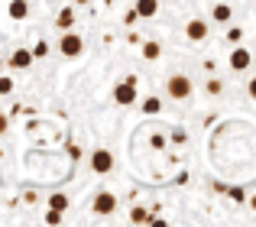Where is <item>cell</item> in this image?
Instances as JSON below:
<instances>
[{"label":"cell","instance_id":"1","mask_svg":"<svg viewBox=\"0 0 256 227\" xmlns=\"http://www.w3.org/2000/svg\"><path fill=\"white\" fill-rule=\"evenodd\" d=\"M192 91H194V84H192V78H188V75H172L169 82H166V94L175 98V101H188Z\"/></svg>","mask_w":256,"mask_h":227},{"label":"cell","instance_id":"2","mask_svg":"<svg viewBox=\"0 0 256 227\" xmlns=\"http://www.w3.org/2000/svg\"><path fill=\"white\" fill-rule=\"evenodd\" d=\"M58 52H62L65 58H78V56L84 52V39L78 36V32L65 30V32H62V39H58Z\"/></svg>","mask_w":256,"mask_h":227},{"label":"cell","instance_id":"3","mask_svg":"<svg viewBox=\"0 0 256 227\" xmlns=\"http://www.w3.org/2000/svg\"><path fill=\"white\" fill-rule=\"evenodd\" d=\"M114 101H117L120 108H130V104L136 101V78H126V82L114 84Z\"/></svg>","mask_w":256,"mask_h":227},{"label":"cell","instance_id":"4","mask_svg":"<svg viewBox=\"0 0 256 227\" xmlns=\"http://www.w3.org/2000/svg\"><path fill=\"white\" fill-rule=\"evenodd\" d=\"M91 169L98 172V176H107V172L114 169V152L110 150H94L91 152Z\"/></svg>","mask_w":256,"mask_h":227},{"label":"cell","instance_id":"5","mask_svg":"<svg viewBox=\"0 0 256 227\" xmlns=\"http://www.w3.org/2000/svg\"><path fill=\"white\" fill-rule=\"evenodd\" d=\"M94 214H100V218H107V214H114V211H117V198L110 195V192H100L98 198H94Z\"/></svg>","mask_w":256,"mask_h":227},{"label":"cell","instance_id":"6","mask_svg":"<svg viewBox=\"0 0 256 227\" xmlns=\"http://www.w3.org/2000/svg\"><path fill=\"white\" fill-rule=\"evenodd\" d=\"M185 36H188V42H204V39H208V23H204L201 16L188 20V26H185Z\"/></svg>","mask_w":256,"mask_h":227},{"label":"cell","instance_id":"7","mask_svg":"<svg viewBox=\"0 0 256 227\" xmlns=\"http://www.w3.org/2000/svg\"><path fill=\"white\" fill-rule=\"evenodd\" d=\"M32 62H36V58H32V52L30 49H13L10 52V58H6V65H10V68H32Z\"/></svg>","mask_w":256,"mask_h":227},{"label":"cell","instance_id":"8","mask_svg":"<svg viewBox=\"0 0 256 227\" xmlns=\"http://www.w3.org/2000/svg\"><path fill=\"white\" fill-rule=\"evenodd\" d=\"M250 65H253V56H250L246 49H234V52H230V68H234V72H246Z\"/></svg>","mask_w":256,"mask_h":227},{"label":"cell","instance_id":"9","mask_svg":"<svg viewBox=\"0 0 256 227\" xmlns=\"http://www.w3.org/2000/svg\"><path fill=\"white\" fill-rule=\"evenodd\" d=\"M6 16H10V20H26V16H30V4H26V0H10Z\"/></svg>","mask_w":256,"mask_h":227},{"label":"cell","instance_id":"10","mask_svg":"<svg viewBox=\"0 0 256 227\" xmlns=\"http://www.w3.org/2000/svg\"><path fill=\"white\" fill-rule=\"evenodd\" d=\"M56 26L58 30H72V26H75V10H72V6H62V10L56 13Z\"/></svg>","mask_w":256,"mask_h":227},{"label":"cell","instance_id":"11","mask_svg":"<svg viewBox=\"0 0 256 227\" xmlns=\"http://www.w3.org/2000/svg\"><path fill=\"white\" fill-rule=\"evenodd\" d=\"M133 10H136V16H156L159 13V0H136V6H133Z\"/></svg>","mask_w":256,"mask_h":227},{"label":"cell","instance_id":"12","mask_svg":"<svg viewBox=\"0 0 256 227\" xmlns=\"http://www.w3.org/2000/svg\"><path fill=\"white\" fill-rule=\"evenodd\" d=\"M211 20H214V23H230V20H234V10H230V4H214V10H211Z\"/></svg>","mask_w":256,"mask_h":227},{"label":"cell","instance_id":"13","mask_svg":"<svg viewBox=\"0 0 256 227\" xmlns=\"http://www.w3.org/2000/svg\"><path fill=\"white\" fill-rule=\"evenodd\" d=\"M140 108H143V114H146V117H156V114L162 110V101H159V98H146V101L140 104Z\"/></svg>","mask_w":256,"mask_h":227},{"label":"cell","instance_id":"14","mask_svg":"<svg viewBox=\"0 0 256 227\" xmlns=\"http://www.w3.org/2000/svg\"><path fill=\"white\" fill-rule=\"evenodd\" d=\"M159 56H162V46H159V42H143V58H150V62H156Z\"/></svg>","mask_w":256,"mask_h":227},{"label":"cell","instance_id":"15","mask_svg":"<svg viewBox=\"0 0 256 227\" xmlns=\"http://www.w3.org/2000/svg\"><path fill=\"white\" fill-rule=\"evenodd\" d=\"M68 195H62V192H56V195H49V208H56V211H65L68 208Z\"/></svg>","mask_w":256,"mask_h":227},{"label":"cell","instance_id":"16","mask_svg":"<svg viewBox=\"0 0 256 227\" xmlns=\"http://www.w3.org/2000/svg\"><path fill=\"white\" fill-rule=\"evenodd\" d=\"M130 221L133 224H150V211H146V208H133L130 211Z\"/></svg>","mask_w":256,"mask_h":227},{"label":"cell","instance_id":"17","mask_svg":"<svg viewBox=\"0 0 256 227\" xmlns=\"http://www.w3.org/2000/svg\"><path fill=\"white\" fill-rule=\"evenodd\" d=\"M32 58H46V56H49V42H46V39H42V42H36V46H32Z\"/></svg>","mask_w":256,"mask_h":227},{"label":"cell","instance_id":"18","mask_svg":"<svg viewBox=\"0 0 256 227\" xmlns=\"http://www.w3.org/2000/svg\"><path fill=\"white\" fill-rule=\"evenodd\" d=\"M46 224H62V211L49 208V211H46Z\"/></svg>","mask_w":256,"mask_h":227},{"label":"cell","instance_id":"19","mask_svg":"<svg viewBox=\"0 0 256 227\" xmlns=\"http://www.w3.org/2000/svg\"><path fill=\"white\" fill-rule=\"evenodd\" d=\"M150 146H152V150H166V136L152 133V136H150Z\"/></svg>","mask_w":256,"mask_h":227},{"label":"cell","instance_id":"20","mask_svg":"<svg viewBox=\"0 0 256 227\" xmlns=\"http://www.w3.org/2000/svg\"><path fill=\"white\" fill-rule=\"evenodd\" d=\"M10 91H13V78H0V94H10Z\"/></svg>","mask_w":256,"mask_h":227},{"label":"cell","instance_id":"21","mask_svg":"<svg viewBox=\"0 0 256 227\" xmlns=\"http://www.w3.org/2000/svg\"><path fill=\"white\" fill-rule=\"evenodd\" d=\"M185 140H188V133H185V130H175V133H172V143H175V146H182Z\"/></svg>","mask_w":256,"mask_h":227},{"label":"cell","instance_id":"22","mask_svg":"<svg viewBox=\"0 0 256 227\" xmlns=\"http://www.w3.org/2000/svg\"><path fill=\"white\" fill-rule=\"evenodd\" d=\"M230 198H234V202H246V195H244V188H230Z\"/></svg>","mask_w":256,"mask_h":227},{"label":"cell","instance_id":"23","mask_svg":"<svg viewBox=\"0 0 256 227\" xmlns=\"http://www.w3.org/2000/svg\"><path fill=\"white\" fill-rule=\"evenodd\" d=\"M6 126H10V120H6V114L0 110V136H4V133H6Z\"/></svg>","mask_w":256,"mask_h":227},{"label":"cell","instance_id":"24","mask_svg":"<svg viewBox=\"0 0 256 227\" xmlns=\"http://www.w3.org/2000/svg\"><path fill=\"white\" fill-rule=\"evenodd\" d=\"M240 36H244V32H240V30H237V26H234V30H230V32H227V39H230V42H240Z\"/></svg>","mask_w":256,"mask_h":227},{"label":"cell","instance_id":"25","mask_svg":"<svg viewBox=\"0 0 256 227\" xmlns=\"http://www.w3.org/2000/svg\"><path fill=\"white\" fill-rule=\"evenodd\" d=\"M124 20H126V26H133V23H136V20H140V16H136V10H130V13H126V16H124Z\"/></svg>","mask_w":256,"mask_h":227},{"label":"cell","instance_id":"26","mask_svg":"<svg viewBox=\"0 0 256 227\" xmlns=\"http://www.w3.org/2000/svg\"><path fill=\"white\" fill-rule=\"evenodd\" d=\"M246 91H250V98H253V101H256V75H253V82L246 84Z\"/></svg>","mask_w":256,"mask_h":227},{"label":"cell","instance_id":"27","mask_svg":"<svg viewBox=\"0 0 256 227\" xmlns=\"http://www.w3.org/2000/svg\"><path fill=\"white\" fill-rule=\"evenodd\" d=\"M250 208H253V211H256V195H253V198H250Z\"/></svg>","mask_w":256,"mask_h":227},{"label":"cell","instance_id":"28","mask_svg":"<svg viewBox=\"0 0 256 227\" xmlns=\"http://www.w3.org/2000/svg\"><path fill=\"white\" fill-rule=\"evenodd\" d=\"M75 4H88V0H75Z\"/></svg>","mask_w":256,"mask_h":227}]
</instances>
